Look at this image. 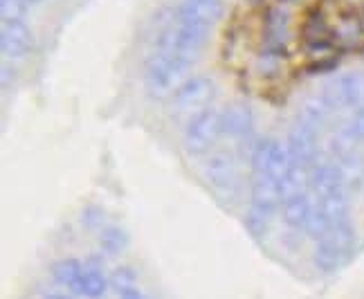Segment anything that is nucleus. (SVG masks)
Here are the masks:
<instances>
[{
	"label": "nucleus",
	"instance_id": "nucleus-4",
	"mask_svg": "<svg viewBox=\"0 0 364 299\" xmlns=\"http://www.w3.org/2000/svg\"><path fill=\"white\" fill-rule=\"evenodd\" d=\"M292 167V158L286 145L277 140H263L252 153V178H270L282 184L288 169Z\"/></svg>",
	"mask_w": 364,
	"mask_h": 299
},
{
	"label": "nucleus",
	"instance_id": "nucleus-5",
	"mask_svg": "<svg viewBox=\"0 0 364 299\" xmlns=\"http://www.w3.org/2000/svg\"><path fill=\"white\" fill-rule=\"evenodd\" d=\"M212 25L205 23H178L173 30H166L160 38V52H173L182 56H191L198 52L209 38Z\"/></svg>",
	"mask_w": 364,
	"mask_h": 299
},
{
	"label": "nucleus",
	"instance_id": "nucleus-23",
	"mask_svg": "<svg viewBox=\"0 0 364 299\" xmlns=\"http://www.w3.org/2000/svg\"><path fill=\"white\" fill-rule=\"evenodd\" d=\"M43 299H73V297L65 295V293H61V290H54V293H48Z\"/></svg>",
	"mask_w": 364,
	"mask_h": 299
},
{
	"label": "nucleus",
	"instance_id": "nucleus-17",
	"mask_svg": "<svg viewBox=\"0 0 364 299\" xmlns=\"http://www.w3.org/2000/svg\"><path fill=\"white\" fill-rule=\"evenodd\" d=\"M100 248L108 256H117L129 248V234L119 225H104L100 230Z\"/></svg>",
	"mask_w": 364,
	"mask_h": 299
},
{
	"label": "nucleus",
	"instance_id": "nucleus-6",
	"mask_svg": "<svg viewBox=\"0 0 364 299\" xmlns=\"http://www.w3.org/2000/svg\"><path fill=\"white\" fill-rule=\"evenodd\" d=\"M205 178L218 194H236V189H239V171H236L232 153H209V158L205 160Z\"/></svg>",
	"mask_w": 364,
	"mask_h": 299
},
{
	"label": "nucleus",
	"instance_id": "nucleus-8",
	"mask_svg": "<svg viewBox=\"0 0 364 299\" xmlns=\"http://www.w3.org/2000/svg\"><path fill=\"white\" fill-rule=\"evenodd\" d=\"M362 81L358 75H342L340 79L331 81L321 97L326 99V104L331 108H353V106H362Z\"/></svg>",
	"mask_w": 364,
	"mask_h": 299
},
{
	"label": "nucleus",
	"instance_id": "nucleus-12",
	"mask_svg": "<svg viewBox=\"0 0 364 299\" xmlns=\"http://www.w3.org/2000/svg\"><path fill=\"white\" fill-rule=\"evenodd\" d=\"M255 126V112L247 104H232L223 110V135L230 140H243L252 133Z\"/></svg>",
	"mask_w": 364,
	"mask_h": 299
},
{
	"label": "nucleus",
	"instance_id": "nucleus-15",
	"mask_svg": "<svg viewBox=\"0 0 364 299\" xmlns=\"http://www.w3.org/2000/svg\"><path fill=\"white\" fill-rule=\"evenodd\" d=\"M315 205L311 201V194L308 192H299L295 196L286 198V201L282 203V216L286 221L288 227H292V230H304L308 219H311Z\"/></svg>",
	"mask_w": 364,
	"mask_h": 299
},
{
	"label": "nucleus",
	"instance_id": "nucleus-9",
	"mask_svg": "<svg viewBox=\"0 0 364 299\" xmlns=\"http://www.w3.org/2000/svg\"><path fill=\"white\" fill-rule=\"evenodd\" d=\"M315 128L306 126L304 122H297V126L290 131L288 137V151L290 158L295 164L313 171L315 169V158H317V137H315Z\"/></svg>",
	"mask_w": 364,
	"mask_h": 299
},
{
	"label": "nucleus",
	"instance_id": "nucleus-2",
	"mask_svg": "<svg viewBox=\"0 0 364 299\" xmlns=\"http://www.w3.org/2000/svg\"><path fill=\"white\" fill-rule=\"evenodd\" d=\"M223 135V112L214 108H203L185 126V149L191 155H207L216 147Z\"/></svg>",
	"mask_w": 364,
	"mask_h": 299
},
{
	"label": "nucleus",
	"instance_id": "nucleus-19",
	"mask_svg": "<svg viewBox=\"0 0 364 299\" xmlns=\"http://www.w3.org/2000/svg\"><path fill=\"white\" fill-rule=\"evenodd\" d=\"M333 221L328 219V214L321 209L319 205H315V209H313V214H311V219H308V223H306V227H304V232L311 236V238H315V241H319V238H324L331 230H333Z\"/></svg>",
	"mask_w": 364,
	"mask_h": 299
},
{
	"label": "nucleus",
	"instance_id": "nucleus-13",
	"mask_svg": "<svg viewBox=\"0 0 364 299\" xmlns=\"http://www.w3.org/2000/svg\"><path fill=\"white\" fill-rule=\"evenodd\" d=\"M223 3L220 0H185L178 7V23H205L214 25L220 19Z\"/></svg>",
	"mask_w": 364,
	"mask_h": 299
},
{
	"label": "nucleus",
	"instance_id": "nucleus-1",
	"mask_svg": "<svg viewBox=\"0 0 364 299\" xmlns=\"http://www.w3.org/2000/svg\"><path fill=\"white\" fill-rule=\"evenodd\" d=\"M315 266L321 270V273H335L348 256L353 252L355 246V232L351 227V221H342L333 227V230L324 236L315 241Z\"/></svg>",
	"mask_w": 364,
	"mask_h": 299
},
{
	"label": "nucleus",
	"instance_id": "nucleus-3",
	"mask_svg": "<svg viewBox=\"0 0 364 299\" xmlns=\"http://www.w3.org/2000/svg\"><path fill=\"white\" fill-rule=\"evenodd\" d=\"M191 65L189 56L173 54V52H158L146 65V85L151 93L164 95L173 90V85L182 83V77L187 75Z\"/></svg>",
	"mask_w": 364,
	"mask_h": 299
},
{
	"label": "nucleus",
	"instance_id": "nucleus-10",
	"mask_svg": "<svg viewBox=\"0 0 364 299\" xmlns=\"http://www.w3.org/2000/svg\"><path fill=\"white\" fill-rule=\"evenodd\" d=\"M0 46L3 52L11 59H18V56L30 54L34 48V36L21 19H11L3 23V34H0Z\"/></svg>",
	"mask_w": 364,
	"mask_h": 299
},
{
	"label": "nucleus",
	"instance_id": "nucleus-22",
	"mask_svg": "<svg viewBox=\"0 0 364 299\" xmlns=\"http://www.w3.org/2000/svg\"><path fill=\"white\" fill-rule=\"evenodd\" d=\"M117 299H146V297H144V293H142V290L133 288V290L119 293V295H117Z\"/></svg>",
	"mask_w": 364,
	"mask_h": 299
},
{
	"label": "nucleus",
	"instance_id": "nucleus-24",
	"mask_svg": "<svg viewBox=\"0 0 364 299\" xmlns=\"http://www.w3.org/2000/svg\"><path fill=\"white\" fill-rule=\"evenodd\" d=\"M21 3H38V0H21Z\"/></svg>",
	"mask_w": 364,
	"mask_h": 299
},
{
	"label": "nucleus",
	"instance_id": "nucleus-7",
	"mask_svg": "<svg viewBox=\"0 0 364 299\" xmlns=\"http://www.w3.org/2000/svg\"><path fill=\"white\" fill-rule=\"evenodd\" d=\"M214 93H216V85L209 77H203V75L191 77V79L182 81L173 90V106L180 110L200 108L214 97Z\"/></svg>",
	"mask_w": 364,
	"mask_h": 299
},
{
	"label": "nucleus",
	"instance_id": "nucleus-16",
	"mask_svg": "<svg viewBox=\"0 0 364 299\" xmlns=\"http://www.w3.org/2000/svg\"><path fill=\"white\" fill-rule=\"evenodd\" d=\"M81 270H83V261L75 259V256H68V259H61L52 266V279H54V283L65 286L75 293L77 281L81 277Z\"/></svg>",
	"mask_w": 364,
	"mask_h": 299
},
{
	"label": "nucleus",
	"instance_id": "nucleus-20",
	"mask_svg": "<svg viewBox=\"0 0 364 299\" xmlns=\"http://www.w3.org/2000/svg\"><path fill=\"white\" fill-rule=\"evenodd\" d=\"M110 286L117 290V295L133 290L137 288V273L131 266H117L113 273H110Z\"/></svg>",
	"mask_w": 364,
	"mask_h": 299
},
{
	"label": "nucleus",
	"instance_id": "nucleus-18",
	"mask_svg": "<svg viewBox=\"0 0 364 299\" xmlns=\"http://www.w3.org/2000/svg\"><path fill=\"white\" fill-rule=\"evenodd\" d=\"M333 108L326 104V99L324 97H311V99H306L304 102V106H301V115H299V122H304L306 126H311V128H317L326 122V117H328V112H331Z\"/></svg>",
	"mask_w": 364,
	"mask_h": 299
},
{
	"label": "nucleus",
	"instance_id": "nucleus-21",
	"mask_svg": "<svg viewBox=\"0 0 364 299\" xmlns=\"http://www.w3.org/2000/svg\"><path fill=\"white\" fill-rule=\"evenodd\" d=\"M346 133L351 135L353 140H364V104L358 108L351 124H348V128H346Z\"/></svg>",
	"mask_w": 364,
	"mask_h": 299
},
{
	"label": "nucleus",
	"instance_id": "nucleus-11",
	"mask_svg": "<svg viewBox=\"0 0 364 299\" xmlns=\"http://www.w3.org/2000/svg\"><path fill=\"white\" fill-rule=\"evenodd\" d=\"M110 288V277L104 273L102 263H97L95 259L83 263L81 277L77 281L75 295L86 297V299H104V295Z\"/></svg>",
	"mask_w": 364,
	"mask_h": 299
},
{
	"label": "nucleus",
	"instance_id": "nucleus-14",
	"mask_svg": "<svg viewBox=\"0 0 364 299\" xmlns=\"http://www.w3.org/2000/svg\"><path fill=\"white\" fill-rule=\"evenodd\" d=\"M344 174L338 164H319L311 171V184L319 198L344 194Z\"/></svg>",
	"mask_w": 364,
	"mask_h": 299
}]
</instances>
